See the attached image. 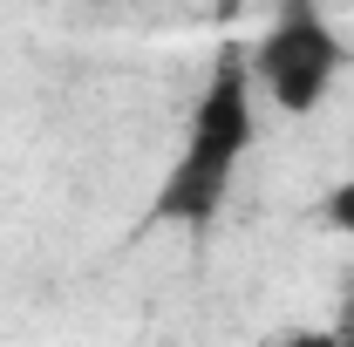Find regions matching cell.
Returning a JSON list of instances; mask_svg holds the SVG:
<instances>
[{
    "label": "cell",
    "mask_w": 354,
    "mask_h": 347,
    "mask_svg": "<svg viewBox=\"0 0 354 347\" xmlns=\"http://www.w3.org/2000/svg\"><path fill=\"white\" fill-rule=\"evenodd\" d=\"M252 136H259V88L245 68V48H218L212 75L191 102V123H184L171 171L157 177L150 218L157 225H212L232 205V184H239Z\"/></svg>",
    "instance_id": "cell-1"
},
{
    "label": "cell",
    "mask_w": 354,
    "mask_h": 347,
    "mask_svg": "<svg viewBox=\"0 0 354 347\" xmlns=\"http://www.w3.org/2000/svg\"><path fill=\"white\" fill-rule=\"evenodd\" d=\"M245 68H252V88H259L279 116H313L334 95V82H341L348 48H341L334 21L313 0H286L266 21V35L245 48Z\"/></svg>",
    "instance_id": "cell-2"
},
{
    "label": "cell",
    "mask_w": 354,
    "mask_h": 347,
    "mask_svg": "<svg viewBox=\"0 0 354 347\" xmlns=\"http://www.w3.org/2000/svg\"><path fill=\"white\" fill-rule=\"evenodd\" d=\"M320 225H327V232H354V177L320 198Z\"/></svg>",
    "instance_id": "cell-3"
},
{
    "label": "cell",
    "mask_w": 354,
    "mask_h": 347,
    "mask_svg": "<svg viewBox=\"0 0 354 347\" xmlns=\"http://www.w3.org/2000/svg\"><path fill=\"white\" fill-rule=\"evenodd\" d=\"M334 341H341V327H300V334H286L272 347H334Z\"/></svg>",
    "instance_id": "cell-4"
},
{
    "label": "cell",
    "mask_w": 354,
    "mask_h": 347,
    "mask_svg": "<svg viewBox=\"0 0 354 347\" xmlns=\"http://www.w3.org/2000/svg\"><path fill=\"white\" fill-rule=\"evenodd\" d=\"M334 347H354V327H348V334H341V341H334Z\"/></svg>",
    "instance_id": "cell-5"
}]
</instances>
